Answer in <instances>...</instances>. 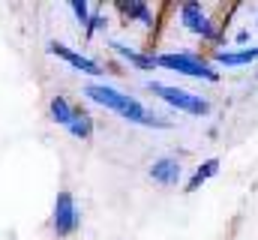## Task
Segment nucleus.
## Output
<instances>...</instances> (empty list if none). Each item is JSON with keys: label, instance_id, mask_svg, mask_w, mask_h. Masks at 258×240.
<instances>
[{"label": "nucleus", "instance_id": "obj_1", "mask_svg": "<svg viewBox=\"0 0 258 240\" xmlns=\"http://www.w3.org/2000/svg\"><path fill=\"white\" fill-rule=\"evenodd\" d=\"M84 96H87L90 102L108 108V111H117L126 123H135V126H156V129H165V126H168V120L150 114L135 96L120 93V90H114V87H108V84H87V87H84Z\"/></svg>", "mask_w": 258, "mask_h": 240}, {"label": "nucleus", "instance_id": "obj_2", "mask_svg": "<svg viewBox=\"0 0 258 240\" xmlns=\"http://www.w3.org/2000/svg\"><path fill=\"white\" fill-rule=\"evenodd\" d=\"M156 66H162V69H171V72H180V75H189V78L219 81V72L213 69V63H207V60L198 57V54H189V51L156 54Z\"/></svg>", "mask_w": 258, "mask_h": 240}, {"label": "nucleus", "instance_id": "obj_3", "mask_svg": "<svg viewBox=\"0 0 258 240\" xmlns=\"http://www.w3.org/2000/svg\"><path fill=\"white\" fill-rule=\"evenodd\" d=\"M150 93H156L162 102H168V105L177 108V111H186V114H195V117H207V114H210V102H207L204 96H198V93H189V90L150 81Z\"/></svg>", "mask_w": 258, "mask_h": 240}, {"label": "nucleus", "instance_id": "obj_4", "mask_svg": "<svg viewBox=\"0 0 258 240\" xmlns=\"http://www.w3.org/2000/svg\"><path fill=\"white\" fill-rule=\"evenodd\" d=\"M81 225V213H78V204L72 198L69 189H60L57 198H54V213H51V228L57 237H69L75 234Z\"/></svg>", "mask_w": 258, "mask_h": 240}, {"label": "nucleus", "instance_id": "obj_5", "mask_svg": "<svg viewBox=\"0 0 258 240\" xmlns=\"http://www.w3.org/2000/svg\"><path fill=\"white\" fill-rule=\"evenodd\" d=\"M180 24L201 39H216V27L201 3H180Z\"/></svg>", "mask_w": 258, "mask_h": 240}, {"label": "nucleus", "instance_id": "obj_6", "mask_svg": "<svg viewBox=\"0 0 258 240\" xmlns=\"http://www.w3.org/2000/svg\"><path fill=\"white\" fill-rule=\"evenodd\" d=\"M48 51L54 54V57L66 60L72 69H78V72H87V75H102V69H99V63L90 57H84V54H78V51H72V48H66L63 42H48Z\"/></svg>", "mask_w": 258, "mask_h": 240}, {"label": "nucleus", "instance_id": "obj_7", "mask_svg": "<svg viewBox=\"0 0 258 240\" xmlns=\"http://www.w3.org/2000/svg\"><path fill=\"white\" fill-rule=\"evenodd\" d=\"M150 177H153V183H162V186H177L183 177V165L174 156H162L150 165Z\"/></svg>", "mask_w": 258, "mask_h": 240}, {"label": "nucleus", "instance_id": "obj_8", "mask_svg": "<svg viewBox=\"0 0 258 240\" xmlns=\"http://www.w3.org/2000/svg\"><path fill=\"white\" fill-rule=\"evenodd\" d=\"M111 51L114 54H120V57L132 63L135 69H144V72H150V69H156V54H144V51H135V48H129L123 42H111Z\"/></svg>", "mask_w": 258, "mask_h": 240}, {"label": "nucleus", "instance_id": "obj_9", "mask_svg": "<svg viewBox=\"0 0 258 240\" xmlns=\"http://www.w3.org/2000/svg\"><path fill=\"white\" fill-rule=\"evenodd\" d=\"M117 12H123L129 21H138L141 27H153V12H150L147 3H138V0H132V3H117Z\"/></svg>", "mask_w": 258, "mask_h": 240}, {"label": "nucleus", "instance_id": "obj_10", "mask_svg": "<svg viewBox=\"0 0 258 240\" xmlns=\"http://www.w3.org/2000/svg\"><path fill=\"white\" fill-rule=\"evenodd\" d=\"M66 129H69L72 138H78V141H90V138H93V117H90L87 111L75 108V117H72V123H69Z\"/></svg>", "mask_w": 258, "mask_h": 240}, {"label": "nucleus", "instance_id": "obj_11", "mask_svg": "<svg viewBox=\"0 0 258 240\" xmlns=\"http://www.w3.org/2000/svg\"><path fill=\"white\" fill-rule=\"evenodd\" d=\"M48 114H51V120H54L57 126H69L72 117H75V105H72L66 96H54V99L48 102Z\"/></svg>", "mask_w": 258, "mask_h": 240}, {"label": "nucleus", "instance_id": "obj_12", "mask_svg": "<svg viewBox=\"0 0 258 240\" xmlns=\"http://www.w3.org/2000/svg\"><path fill=\"white\" fill-rule=\"evenodd\" d=\"M252 60H258V45L255 48H240V51H216L219 66H246Z\"/></svg>", "mask_w": 258, "mask_h": 240}, {"label": "nucleus", "instance_id": "obj_13", "mask_svg": "<svg viewBox=\"0 0 258 240\" xmlns=\"http://www.w3.org/2000/svg\"><path fill=\"white\" fill-rule=\"evenodd\" d=\"M216 171H219V159H207V162H201V165L195 168V174L189 177V183H186V192L201 189L210 177H216Z\"/></svg>", "mask_w": 258, "mask_h": 240}, {"label": "nucleus", "instance_id": "obj_14", "mask_svg": "<svg viewBox=\"0 0 258 240\" xmlns=\"http://www.w3.org/2000/svg\"><path fill=\"white\" fill-rule=\"evenodd\" d=\"M69 9L75 12L78 24H81V27H87V21H90V6H87L84 0H72V3H69Z\"/></svg>", "mask_w": 258, "mask_h": 240}, {"label": "nucleus", "instance_id": "obj_15", "mask_svg": "<svg viewBox=\"0 0 258 240\" xmlns=\"http://www.w3.org/2000/svg\"><path fill=\"white\" fill-rule=\"evenodd\" d=\"M105 24H108V21H105V15H99V12H96V15H90V21H87V36H93L96 30H105Z\"/></svg>", "mask_w": 258, "mask_h": 240}]
</instances>
